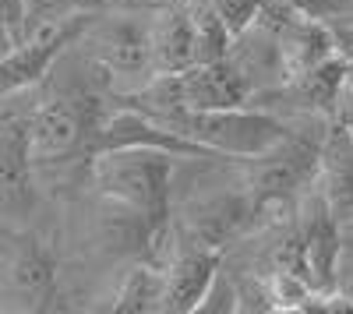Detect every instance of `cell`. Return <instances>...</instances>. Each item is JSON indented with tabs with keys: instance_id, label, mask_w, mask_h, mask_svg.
<instances>
[{
	"instance_id": "6",
	"label": "cell",
	"mask_w": 353,
	"mask_h": 314,
	"mask_svg": "<svg viewBox=\"0 0 353 314\" xmlns=\"http://www.w3.org/2000/svg\"><path fill=\"white\" fill-rule=\"evenodd\" d=\"M57 293V262L43 240L0 244V300L11 307L39 311Z\"/></svg>"
},
{
	"instance_id": "16",
	"label": "cell",
	"mask_w": 353,
	"mask_h": 314,
	"mask_svg": "<svg viewBox=\"0 0 353 314\" xmlns=\"http://www.w3.org/2000/svg\"><path fill=\"white\" fill-rule=\"evenodd\" d=\"M265 0H209V8L219 14V21L230 28V36L244 32V28L258 18Z\"/></svg>"
},
{
	"instance_id": "22",
	"label": "cell",
	"mask_w": 353,
	"mask_h": 314,
	"mask_svg": "<svg viewBox=\"0 0 353 314\" xmlns=\"http://www.w3.org/2000/svg\"><path fill=\"white\" fill-rule=\"evenodd\" d=\"M141 8H166V4H184V0H134Z\"/></svg>"
},
{
	"instance_id": "8",
	"label": "cell",
	"mask_w": 353,
	"mask_h": 314,
	"mask_svg": "<svg viewBox=\"0 0 353 314\" xmlns=\"http://www.w3.org/2000/svg\"><path fill=\"white\" fill-rule=\"evenodd\" d=\"M297 230H301V244H304V262H307V275L318 286V293H332L336 282V262L343 251V226L339 219L329 212V205L321 202V194L314 187H307L304 202L297 209Z\"/></svg>"
},
{
	"instance_id": "18",
	"label": "cell",
	"mask_w": 353,
	"mask_h": 314,
	"mask_svg": "<svg viewBox=\"0 0 353 314\" xmlns=\"http://www.w3.org/2000/svg\"><path fill=\"white\" fill-rule=\"evenodd\" d=\"M332 293L343 297L353 311V240H343L339 251V262H336V282H332Z\"/></svg>"
},
{
	"instance_id": "15",
	"label": "cell",
	"mask_w": 353,
	"mask_h": 314,
	"mask_svg": "<svg viewBox=\"0 0 353 314\" xmlns=\"http://www.w3.org/2000/svg\"><path fill=\"white\" fill-rule=\"evenodd\" d=\"M233 314V311H241V286L237 282H230L226 272L219 269L216 279L209 282V290H205V297L198 300L194 314Z\"/></svg>"
},
{
	"instance_id": "13",
	"label": "cell",
	"mask_w": 353,
	"mask_h": 314,
	"mask_svg": "<svg viewBox=\"0 0 353 314\" xmlns=\"http://www.w3.org/2000/svg\"><path fill=\"white\" fill-rule=\"evenodd\" d=\"M265 290H269L272 311H318V286L304 272H290V269H272L265 275Z\"/></svg>"
},
{
	"instance_id": "1",
	"label": "cell",
	"mask_w": 353,
	"mask_h": 314,
	"mask_svg": "<svg viewBox=\"0 0 353 314\" xmlns=\"http://www.w3.org/2000/svg\"><path fill=\"white\" fill-rule=\"evenodd\" d=\"M176 156L166 149L149 145H113L96 149L88 159V184L96 194L113 198L128 209H138L166 222L170 216V194H173V174Z\"/></svg>"
},
{
	"instance_id": "20",
	"label": "cell",
	"mask_w": 353,
	"mask_h": 314,
	"mask_svg": "<svg viewBox=\"0 0 353 314\" xmlns=\"http://www.w3.org/2000/svg\"><path fill=\"white\" fill-rule=\"evenodd\" d=\"M346 106H353V61H346V71H343V89H339V106H336V113L346 109Z\"/></svg>"
},
{
	"instance_id": "10",
	"label": "cell",
	"mask_w": 353,
	"mask_h": 314,
	"mask_svg": "<svg viewBox=\"0 0 353 314\" xmlns=\"http://www.w3.org/2000/svg\"><path fill=\"white\" fill-rule=\"evenodd\" d=\"M223 262V251L181 244L173 251V258L163 265V282H166V311L176 314H194L198 300L205 297L209 282L216 279Z\"/></svg>"
},
{
	"instance_id": "2",
	"label": "cell",
	"mask_w": 353,
	"mask_h": 314,
	"mask_svg": "<svg viewBox=\"0 0 353 314\" xmlns=\"http://www.w3.org/2000/svg\"><path fill=\"white\" fill-rule=\"evenodd\" d=\"M149 14H103L88 18L81 28V46L88 50V64L99 71V78L110 85L117 99H128L141 92L152 81V61H149V32H145Z\"/></svg>"
},
{
	"instance_id": "17",
	"label": "cell",
	"mask_w": 353,
	"mask_h": 314,
	"mask_svg": "<svg viewBox=\"0 0 353 314\" xmlns=\"http://www.w3.org/2000/svg\"><path fill=\"white\" fill-rule=\"evenodd\" d=\"M279 4L301 11V14H311V18H321V21H339L353 14V0H279Z\"/></svg>"
},
{
	"instance_id": "11",
	"label": "cell",
	"mask_w": 353,
	"mask_h": 314,
	"mask_svg": "<svg viewBox=\"0 0 353 314\" xmlns=\"http://www.w3.org/2000/svg\"><path fill=\"white\" fill-rule=\"evenodd\" d=\"M32 156L25 117L0 121V212H25L32 202Z\"/></svg>"
},
{
	"instance_id": "23",
	"label": "cell",
	"mask_w": 353,
	"mask_h": 314,
	"mask_svg": "<svg viewBox=\"0 0 353 314\" xmlns=\"http://www.w3.org/2000/svg\"><path fill=\"white\" fill-rule=\"evenodd\" d=\"M336 121H339V124H346V127L353 131V106H346V109H339V113H336Z\"/></svg>"
},
{
	"instance_id": "5",
	"label": "cell",
	"mask_w": 353,
	"mask_h": 314,
	"mask_svg": "<svg viewBox=\"0 0 353 314\" xmlns=\"http://www.w3.org/2000/svg\"><path fill=\"white\" fill-rule=\"evenodd\" d=\"M318 138H301V134H286L279 145L269 152H261L248 159V191L254 198L258 212L286 205L297 191H307L314 180V166H318Z\"/></svg>"
},
{
	"instance_id": "14",
	"label": "cell",
	"mask_w": 353,
	"mask_h": 314,
	"mask_svg": "<svg viewBox=\"0 0 353 314\" xmlns=\"http://www.w3.org/2000/svg\"><path fill=\"white\" fill-rule=\"evenodd\" d=\"M106 0H25L28 8V36L43 25H57V21H71V18H81L88 11L103 8Z\"/></svg>"
},
{
	"instance_id": "12",
	"label": "cell",
	"mask_w": 353,
	"mask_h": 314,
	"mask_svg": "<svg viewBox=\"0 0 353 314\" xmlns=\"http://www.w3.org/2000/svg\"><path fill=\"white\" fill-rule=\"evenodd\" d=\"M113 311H124V314H156V311H166L163 265H134L124 275L117 297H113Z\"/></svg>"
},
{
	"instance_id": "4",
	"label": "cell",
	"mask_w": 353,
	"mask_h": 314,
	"mask_svg": "<svg viewBox=\"0 0 353 314\" xmlns=\"http://www.w3.org/2000/svg\"><path fill=\"white\" fill-rule=\"evenodd\" d=\"M92 99L85 96H50L25 117V138L28 156L36 166L71 159L81 145L96 141V127L103 117H96Z\"/></svg>"
},
{
	"instance_id": "19",
	"label": "cell",
	"mask_w": 353,
	"mask_h": 314,
	"mask_svg": "<svg viewBox=\"0 0 353 314\" xmlns=\"http://www.w3.org/2000/svg\"><path fill=\"white\" fill-rule=\"evenodd\" d=\"M329 25H332V36H336L339 56L353 61V14H346V18H339V21H329Z\"/></svg>"
},
{
	"instance_id": "7",
	"label": "cell",
	"mask_w": 353,
	"mask_h": 314,
	"mask_svg": "<svg viewBox=\"0 0 353 314\" xmlns=\"http://www.w3.org/2000/svg\"><path fill=\"white\" fill-rule=\"evenodd\" d=\"M311 187L339 219V226H353V131L332 117L318 141V166Z\"/></svg>"
},
{
	"instance_id": "9",
	"label": "cell",
	"mask_w": 353,
	"mask_h": 314,
	"mask_svg": "<svg viewBox=\"0 0 353 314\" xmlns=\"http://www.w3.org/2000/svg\"><path fill=\"white\" fill-rule=\"evenodd\" d=\"M145 32H149V61L156 74L188 71L198 64V39L184 4L149 8Z\"/></svg>"
},
{
	"instance_id": "3",
	"label": "cell",
	"mask_w": 353,
	"mask_h": 314,
	"mask_svg": "<svg viewBox=\"0 0 353 314\" xmlns=\"http://www.w3.org/2000/svg\"><path fill=\"white\" fill-rule=\"evenodd\" d=\"M170 127L191 138L194 145H201L216 159H254L290 134V127L279 117H272L269 109H254L248 103L226 109L181 113L176 121H170Z\"/></svg>"
},
{
	"instance_id": "21",
	"label": "cell",
	"mask_w": 353,
	"mask_h": 314,
	"mask_svg": "<svg viewBox=\"0 0 353 314\" xmlns=\"http://www.w3.org/2000/svg\"><path fill=\"white\" fill-rule=\"evenodd\" d=\"M18 46H21V39H18L14 32H8L4 25H0V61H4V56H11Z\"/></svg>"
}]
</instances>
